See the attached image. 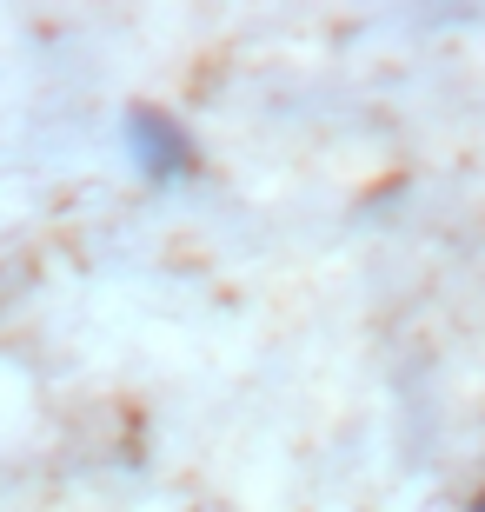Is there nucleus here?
Here are the masks:
<instances>
[{"label":"nucleus","mask_w":485,"mask_h":512,"mask_svg":"<svg viewBox=\"0 0 485 512\" xmlns=\"http://www.w3.org/2000/svg\"><path fill=\"white\" fill-rule=\"evenodd\" d=\"M127 133H133V153H140V167H147L153 180H167V173H187L193 147H187V133L173 127L167 114H153V107H140Z\"/></svg>","instance_id":"nucleus-1"},{"label":"nucleus","mask_w":485,"mask_h":512,"mask_svg":"<svg viewBox=\"0 0 485 512\" xmlns=\"http://www.w3.org/2000/svg\"><path fill=\"white\" fill-rule=\"evenodd\" d=\"M472 512H485V499H479V506H472Z\"/></svg>","instance_id":"nucleus-2"}]
</instances>
